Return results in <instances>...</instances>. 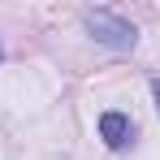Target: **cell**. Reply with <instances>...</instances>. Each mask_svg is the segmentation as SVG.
Returning <instances> with one entry per match:
<instances>
[{"mask_svg": "<svg viewBox=\"0 0 160 160\" xmlns=\"http://www.w3.org/2000/svg\"><path fill=\"white\" fill-rule=\"evenodd\" d=\"M87 30L108 43V48H134V39H138V30L126 22V18H117V13H108V9H95V13H87Z\"/></svg>", "mask_w": 160, "mask_h": 160, "instance_id": "1", "label": "cell"}, {"mask_svg": "<svg viewBox=\"0 0 160 160\" xmlns=\"http://www.w3.org/2000/svg\"><path fill=\"white\" fill-rule=\"evenodd\" d=\"M130 134H134V126H130L126 112H104V117H100V138H104L108 147H126Z\"/></svg>", "mask_w": 160, "mask_h": 160, "instance_id": "2", "label": "cell"}, {"mask_svg": "<svg viewBox=\"0 0 160 160\" xmlns=\"http://www.w3.org/2000/svg\"><path fill=\"white\" fill-rule=\"evenodd\" d=\"M152 91H156V108H160V82H152Z\"/></svg>", "mask_w": 160, "mask_h": 160, "instance_id": "3", "label": "cell"}]
</instances>
